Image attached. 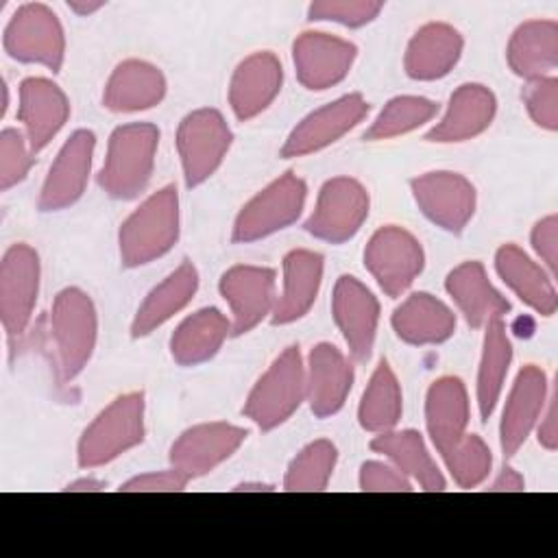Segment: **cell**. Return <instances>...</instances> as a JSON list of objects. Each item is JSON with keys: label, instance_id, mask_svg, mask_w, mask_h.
<instances>
[{"label": "cell", "instance_id": "31", "mask_svg": "<svg viewBox=\"0 0 558 558\" xmlns=\"http://www.w3.org/2000/svg\"><path fill=\"white\" fill-rule=\"evenodd\" d=\"M392 329L408 344H438L453 336L456 314L434 294L414 292L392 312Z\"/></svg>", "mask_w": 558, "mask_h": 558}, {"label": "cell", "instance_id": "12", "mask_svg": "<svg viewBox=\"0 0 558 558\" xmlns=\"http://www.w3.org/2000/svg\"><path fill=\"white\" fill-rule=\"evenodd\" d=\"M410 187L418 209L445 231L460 233L475 214V187L458 172H425Z\"/></svg>", "mask_w": 558, "mask_h": 558}, {"label": "cell", "instance_id": "18", "mask_svg": "<svg viewBox=\"0 0 558 558\" xmlns=\"http://www.w3.org/2000/svg\"><path fill=\"white\" fill-rule=\"evenodd\" d=\"M220 294L229 303L231 333L242 336L257 327L275 307V270L240 264L220 277Z\"/></svg>", "mask_w": 558, "mask_h": 558}, {"label": "cell", "instance_id": "29", "mask_svg": "<svg viewBox=\"0 0 558 558\" xmlns=\"http://www.w3.org/2000/svg\"><path fill=\"white\" fill-rule=\"evenodd\" d=\"M445 288L471 327H484L510 312L508 299L490 283L484 266L475 259L456 266L445 279Z\"/></svg>", "mask_w": 558, "mask_h": 558}, {"label": "cell", "instance_id": "50", "mask_svg": "<svg viewBox=\"0 0 558 558\" xmlns=\"http://www.w3.org/2000/svg\"><path fill=\"white\" fill-rule=\"evenodd\" d=\"M233 490H272V488L266 484H240Z\"/></svg>", "mask_w": 558, "mask_h": 558}, {"label": "cell", "instance_id": "27", "mask_svg": "<svg viewBox=\"0 0 558 558\" xmlns=\"http://www.w3.org/2000/svg\"><path fill=\"white\" fill-rule=\"evenodd\" d=\"M495 268L501 281L536 314L551 316L558 307V294L551 275L536 264L517 244H504L497 248Z\"/></svg>", "mask_w": 558, "mask_h": 558}, {"label": "cell", "instance_id": "38", "mask_svg": "<svg viewBox=\"0 0 558 558\" xmlns=\"http://www.w3.org/2000/svg\"><path fill=\"white\" fill-rule=\"evenodd\" d=\"M438 111V105L423 96H397L384 105L371 129L366 131V140H390L403 133H410L423 124H427Z\"/></svg>", "mask_w": 558, "mask_h": 558}, {"label": "cell", "instance_id": "22", "mask_svg": "<svg viewBox=\"0 0 558 558\" xmlns=\"http://www.w3.org/2000/svg\"><path fill=\"white\" fill-rule=\"evenodd\" d=\"M283 83L281 61L259 50L238 63L229 83V105L238 120H251L259 116L279 94Z\"/></svg>", "mask_w": 558, "mask_h": 558}, {"label": "cell", "instance_id": "47", "mask_svg": "<svg viewBox=\"0 0 558 558\" xmlns=\"http://www.w3.org/2000/svg\"><path fill=\"white\" fill-rule=\"evenodd\" d=\"M525 488V480L519 471H514L512 466L501 469V473L497 475V480L493 482V486L488 490H523Z\"/></svg>", "mask_w": 558, "mask_h": 558}, {"label": "cell", "instance_id": "39", "mask_svg": "<svg viewBox=\"0 0 558 558\" xmlns=\"http://www.w3.org/2000/svg\"><path fill=\"white\" fill-rule=\"evenodd\" d=\"M442 460L460 488H475L488 477L493 466L490 449L477 434H464L442 453Z\"/></svg>", "mask_w": 558, "mask_h": 558}, {"label": "cell", "instance_id": "6", "mask_svg": "<svg viewBox=\"0 0 558 558\" xmlns=\"http://www.w3.org/2000/svg\"><path fill=\"white\" fill-rule=\"evenodd\" d=\"M307 196L305 181L286 172L257 192L233 222V242H255L290 227L303 211Z\"/></svg>", "mask_w": 558, "mask_h": 558}, {"label": "cell", "instance_id": "35", "mask_svg": "<svg viewBox=\"0 0 558 558\" xmlns=\"http://www.w3.org/2000/svg\"><path fill=\"white\" fill-rule=\"evenodd\" d=\"M512 362V344L501 318H493L484 325V344L477 368V408L482 421H488L497 408L504 390V381Z\"/></svg>", "mask_w": 558, "mask_h": 558}, {"label": "cell", "instance_id": "21", "mask_svg": "<svg viewBox=\"0 0 558 558\" xmlns=\"http://www.w3.org/2000/svg\"><path fill=\"white\" fill-rule=\"evenodd\" d=\"M70 100L65 92L41 76H31L20 85L17 120L33 153H39L68 122Z\"/></svg>", "mask_w": 558, "mask_h": 558}, {"label": "cell", "instance_id": "34", "mask_svg": "<svg viewBox=\"0 0 558 558\" xmlns=\"http://www.w3.org/2000/svg\"><path fill=\"white\" fill-rule=\"evenodd\" d=\"M231 331V320L216 307L190 314L170 336V353L181 366H196L218 353Z\"/></svg>", "mask_w": 558, "mask_h": 558}, {"label": "cell", "instance_id": "42", "mask_svg": "<svg viewBox=\"0 0 558 558\" xmlns=\"http://www.w3.org/2000/svg\"><path fill=\"white\" fill-rule=\"evenodd\" d=\"M523 102L530 118L545 131L558 129V81L541 76L523 87Z\"/></svg>", "mask_w": 558, "mask_h": 558}, {"label": "cell", "instance_id": "7", "mask_svg": "<svg viewBox=\"0 0 558 558\" xmlns=\"http://www.w3.org/2000/svg\"><path fill=\"white\" fill-rule=\"evenodd\" d=\"M9 57L22 63H39L59 72L65 54V35L59 17L41 2H26L11 15L4 37Z\"/></svg>", "mask_w": 558, "mask_h": 558}, {"label": "cell", "instance_id": "45", "mask_svg": "<svg viewBox=\"0 0 558 558\" xmlns=\"http://www.w3.org/2000/svg\"><path fill=\"white\" fill-rule=\"evenodd\" d=\"M532 248L547 266V272L554 277L556 272V259H558V218L556 214H549L547 218L538 220L532 229Z\"/></svg>", "mask_w": 558, "mask_h": 558}, {"label": "cell", "instance_id": "16", "mask_svg": "<svg viewBox=\"0 0 558 558\" xmlns=\"http://www.w3.org/2000/svg\"><path fill=\"white\" fill-rule=\"evenodd\" d=\"M96 148V135L87 129H78L57 153L39 194L41 211H59L74 205L87 185L92 159Z\"/></svg>", "mask_w": 558, "mask_h": 558}, {"label": "cell", "instance_id": "44", "mask_svg": "<svg viewBox=\"0 0 558 558\" xmlns=\"http://www.w3.org/2000/svg\"><path fill=\"white\" fill-rule=\"evenodd\" d=\"M190 477L183 475L179 469L170 466L168 471H153L144 475L131 477L126 484L120 486L124 493H172L183 490L187 486Z\"/></svg>", "mask_w": 558, "mask_h": 558}, {"label": "cell", "instance_id": "30", "mask_svg": "<svg viewBox=\"0 0 558 558\" xmlns=\"http://www.w3.org/2000/svg\"><path fill=\"white\" fill-rule=\"evenodd\" d=\"M506 59L510 70L534 81L547 76L558 65V22L556 20H527L510 35Z\"/></svg>", "mask_w": 558, "mask_h": 558}, {"label": "cell", "instance_id": "13", "mask_svg": "<svg viewBox=\"0 0 558 558\" xmlns=\"http://www.w3.org/2000/svg\"><path fill=\"white\" fill-rule=\"evenodd\" d=\"M366 113L368 102L362 98V94H344L333 102L323 105L320 109L307 113L290 131L281 148V157H303L338 142L344 133L357 126Z\"/></svg>", "mask_w": 558, "mask_h": 558}, {"label": "cell", "instance_id": "17", "mask_svg": "<svg viewBox=\"0 0 558 558\" xmlns=\"http://www.w3.org/2000/svg\"><path fill=\"white\" fill-rule=\"evenodd\" d=\"M549 399V384L543 368L536 364H525L508 392L501 423H499V445L506 458L514 456L536 427Z\"/></svg>", "mask_w": 558, "mask_h": 558}, {"label": "cell", "instance_id": "46", "mask_svg": "<svg viewBox=\"0 0 558 558\" xmlns=\"http://www.w3.org/2000/svg\"><path fill=\"white\" fill-rule=\"evenodd\" d=\"M541 425H538V442L547 449L554 451L558 447V427H556V401L554 397L547 399V405L541 414Z\"/></svg>", "mask_w": 558, "mask_h": 558}, {"label": "cell", "instance_id": "43", "mask_svg": "<svg viewBox=\"0 0 558 558\" xmlns=\"http://www.w3.org/2000/svg\"><path fill=\"white\" fill-rule=\"evenodd\" d=\"M360 488L366 493H410L412 482L392 464L364 462L360 469Z\"/></svg>", "mask_w": 558, "mask_h": 558}, {"label": "cell", "instance_id": "4", "mask_svg": "<svg viewBox=\"0 0 558 558\" xmlns=\"http://www.w3.org/2000/svg\"><path fill=\"white\" fill-rule=\"evenodd\" d=\"M50 331L59 379L65 384L87 366L96 347L98 316L92 299L78 288L61 290L52 301Z\"/></svg>", "mask_w": 558, "mask_h": 558}, {"label": "cell", "instance_id": "25", "mask_svg": "<svg viewBox=\"0 0 558 558\" xmlns=\"http://www.w3.org/2000/svg\"><path fill=\"white\" fill-rule=\"evenodd\" d=\"M469 418V395L462 379L453 375L438 377L425 397V425L440 456L466 434Z\"/></svg>", "mask_w": 558, "mask_h": 558}, {"label": "cell", "instance_id": "15", "mask_svg": "<svg viewBox=\"0 0 558 558\" xmlns=\"http://www.w3.org/2000/svg\"><path fill=\"white\" fill-rule=\"evenodd\" d=\"M355 57V44L323 31H305L292 44L296 76L301 85L316 92L338 85L349 74Z\"/></svg>", "mask_w": 558, "mask_h": 558}, {"label": "cell", "instance_id": "24", "mask_svg": "<svg viewBox=\"0 0 558 558\" xmlns=\"http://www.w3.org/2000/svg\"><path fill=\"white\" fill-rule=\"evenodd\" d=\"M462 48L464 39L451 24L429 22L412 35L405 48V74L414 81L442 78L458 63Z\"/></svg>", "mask_w": 558, "mask_h": 558}, {"label": "cell", "instance_id": "49", "mask_svg": "<svg viewBox=\"0 0 558 558\" xmlns=\"http://www.w3.org/2000/svg\"><path fill=\"white\" fill-rule=\"evenodd\" d=\"M68 7L78 15H89L102 7V2H68Z\"/></svg>", "mask_w": 558, "mask_h": 558}, {"label": "cell", "instance_id": "23", "mask_svg": "<svg viewBox=\"0 0 558 558\" xmlns=\"http://www.w3.org/2000/svg\"><path fill=\"white\" fill-rule=\"evenodd\" d=\"M495 111L497 100L488 87L480 83H464L451 94L445 116L429 129L425 140L438 144L473 140L490 126Z\"/></svg>", "mask_w": 558, "mask_h": 558}, {"label": "cell", "instance_id": "37", "mask_svg": "<svg viewBox=\"0 0 558 558\" xmlns=\"http://www.w3.org/2000/svg\"><path fill=\"white\" fill-rule=\"evenodd\" d=\"M336 460H338V451L331 440L320 438L305 445L296 453V458L290 462L283 477V488L292 493L325 490L336 469Z\"/></svg>", "mask_w": 558, "mask_h": 558}, {"label": "cell", "instance_id": "14", "mask_svg": "<svg viewBox=\"0 0 558 558\" xmlns=\"http://www.w3.org/2000/svg\"><path fill=\"white\" fill-rule=\"evenodd\" d=\"M244 427L211 421L185 429L170 447V464L183 475L201 477L214 471L220 462L231 458L246 440Z\"/></svg>", "mask_w": 558, "mask_h": 558}, {"label": "cell", "instance_id": "28", "mask_svg": "<svg viewBox=\"0 0 558 558\" xmlns=\"http://www.w3.org/2000/svg\"><path fill=\"white\" fill-rule=\"evenodd\" d=\"M323 281V255L294 248L283 257V290L275 299L272 323H294L310 312Z\"/></svg>", "mask_w": 558, "mask_h": 558}, {"label": "cell", "instance_id": "3", "mask_svg": "<svg viewBox=\"0 0 558 558\" xmlns=\"http://www.w3.org/2000/svg\"><path fill=\"white\" fill-rule=\"evenodd\" d=\"M144 395L126 392L113 399L83 432L76 449L81 469L102 466L144 440Z\"/></svg>", "mask_w": 558, "mask_h": 558}, {"label": "cell", "instance_id": "36", "mask_svg": "<svg viewBox=\"0 0 558 558\" xmlns=\"http://www.w3.org/2000/svg\"><path fill=\"white\" fill-rule=\"evenodd\" d=\"M401 412H403L401 386L390 364L381 360L373 371L371 381L362 395V401L357 408V421L366 432L381 434L392 429L399 423Z\"/></svg>", "mask_w": 558, "mask_h": 558}, {"label": "cell", "instance_id": "33", "mask_svg": "<svg viewBox=\"0 0 558 558\" xmlns=\"http://www.w3.org/2000/svg\"><path fill=\"white\" fill-rule=\"evenodd\" d=\"M198 290V272L192 262H183L159 286H155L135 312L131 336L142 338L179 314Z\"/></svg>", "mask_w": 558, "mask_h": 558}, {"label": "cell", "instance_id": "19", "mask_svg": "<svg viewBox=\"0 0 558 558\" xmlns=\"http://www.w3.org/2000/svg\"><path fill=\"white\" fill-rule=\"evenodd\" d=\"M331 314L351 355L357 362L368 360L379 323V303L375 294L360 279L342 275L333 286Z\"/></svg>", "mask_w": 558, "mask_h": 558}, {"label": "cell", "instance_id": "9", "mask_svg": "<svg viewBox=\"0 0 558 558\" xmlns=\"http://www.w3.org/2000/svg\"><path fill=\"white\" fill-rule=\"evenodd\" d=\"M364 266L388 296H399L421 275L425 253L410 231L386 225L371 235L364 248Z\"/></svg>", "mask_w": 558, "mask_h": 558}, {"label": "cell", "instance_id": "48", "mask_svg": "<svg viewBox=\"0 0 558 558\" xmlns=\"http://www.w3.org/2000/svg\"><path fill=\"white\" fill-rule=\"evenodd\" d=\"M105 488V484L102 482H98V480H94V477H87V480H78V482H74V484H70L65 490H72V493H76V490H102Z\"/></svg>", "mask_w": 558, "mask_h": 558}, {"label": "cell", "instance_id": "10", "mask_svg": "<svg viewBox=\"0 0 558 558\" xmlns=\"http://www.w3.org/2000/svg\"><path fill=\"white\" fill-rule=\"evenodd\" d=\"M368 192L351 177H333L318 192L305 231L318 240L342 244L351 240L368 218Z\"/></svg>", "mask_w": 558, "mask_h": 558}, {"label": "cell", "instance_id": "1", "mask_svg": "<svg viewBox=\"0 0 558 558\" xmlns=\"http://www.w3.org/2000/svg\"><path fill=\"white\" fill-rule=\"evenodd\" d=\"M159 146V129L150 122H131L118 126L107 144L100 187L120 201L140 196L153 174Z\"/></svg>", "mask_w": 558, "mask_h": 558}, {"label": "cell", "instance_id": "5", "mask_svg": "<svg viewBox=\"0 0 558 558\" xmlns=\"http://www.w3.org/2000/svg\"><path fill=\"white\" fill-rule=\"evenodd\" d=\"M305 401V364L299 347L283 349L268 371L257 379L242 412L259 429L286 423Z\"/></svg>", "mask_w": 558, "mask_h": 558}, {"label": "cell", "instance_id": "32", "mask_svg": "<svg viewBox=\"0 0 558 558\" xmlns=\"http://www.w3.org/2000/svg\"><path fill=\"white\" fill-rule=\"evenodd\" d=\"M371 449L386 456L405 477L414 480L423 490H445L447 480L432 458L423 436L416 429L381 432L371 440Z\"/></svg>", "mask_w": 558, "mask_h": 558}, {"label": "cell", "instance_id": "26", "mask_svg": "<svg viewBox=\"0 0 558 558\" xmlns=\"http://www.w3.org/2000/svg\"><path fill=\"white\" fill-rule=\"evenodd\" d=\"M166 96L163 72L142 59H126L116 65L111 72L105 92L102 105L109 111L131 113L144 111L159 105Z\"/></svg>", "mask_w": 558, "mask_h": 558}, {"label": "cell", "instance_id": "11", "mask_svg": "<svg viewBox=\"0 0 558 558\" xmlns=\"http://www.w3.org/2000/svg\"><path fill=\"white\" fill-rule=\"evenodd\" d=\"M39 255L28 244H13L0 264V318L9 338L26 331L39 294Z\"/></svg>", "mask_w": 558, "mask_h": 558}, {"label": "cell", "instance_id": "8", "mask_svg": "<svg viewBox=\"0 0 558 558\" xmlns=\"http://www.w3.org/2000/svg\"><path fill=\"white\" fill-rule=\"evenodd\" d=\"M231 140V129L216 109H196L181 120L177 131V150L187 187L201 185L218 170Z\"/></svg>", "mask_w": 558, "mask_h": 558}, {"label": "cell", "instance_id": "20", "mask_svg": "<svg viewBox=\"0 0 558 558\" xmlns=\"http://www.w3.org/2000/svg\"><path fill=\"white\" fill-rule=\"evenodd\" d=\"M351 386L353 366L347 355L329 342L316 344L305 366V399L310 410L318 418L336 414L344 405Z\"/></svg>", "mask_w": 558, "mask_h": 558}, {"label": "cell", "instance_id": "40", "mask_svg": "<svg viewBox=\"0 0 558 558\" xmlns=\"http://www.w3.org/2000/svg\"><path fill=\"white\" fill-rule=\"evenodd\" d=\"M384 9L377 0H320L312 2L307 17L312 22H338L342 26H364L373 22Z\"/></svg>", "mask_w": 558, "mask_h": 558}, {"label": "cell", "instance_id": "2", "mask_svg": "<svg viewBox=\"0 0 558 558\" xmlns=\"http://www.w3.org/2000/svg\"><path fill=\"white\" fill-rule=\"evenodd\" d=\"M179 240V194L166 185L150 194L120 227L118 244L122 264L144 266L166 255Z\"/></svg>", "mask_w": 558, "mask_h": 558}, {"label": "cell", "instance_id": "41", "mask_svg": "<svg viewBox=\"0 0 558 558\" xmlns=\"http://www.w3.org/2000/svg\"><path fill=\"white\" fill-rule=\"evenodd\" d=\"M33 166V150L26 135L17 129H4L0 135V190L17 185Z\"/></svg>", "mask_w": 558, "mask_h": 558}]
</instances>
